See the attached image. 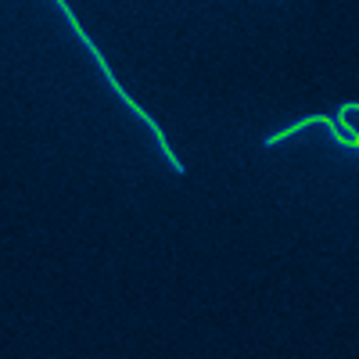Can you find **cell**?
<instances>
[{
	"label": "cell",
	"mask_w": 359,
	"mask_h": 359,
	"mask_svg": "<svg viewBox=\"0 0 359 359\" xmlns=\"http://www.w3.org/2000/svg\"><path fill=\"white\" fill-rule=\"evenodd\" d=\"M54 8H57V11H62V15H65V25L72 29V36H76V40H79V43H83L86 50H90V57H94V65L101 69V76H104V83L111 86V94H115L118 101H123V104L130 108V115H133V118H140V123H144L147 130H151V140H155V147H158V155H162V158L169 162V169H172L176 176H184V172H187V165H184V162H180V155L172 151V144H169V137L162 133V126L155 123V118H151V115H147V111H144V108H140V104H137V101H133V97L126 94V86H123V83H118V79H115V72H111V65L104 62V54H101V47H97L94 40H90V36H86V29H83V22L76 18V11H72V4H65V0H57V4H54Z\"/></svg>",
	"instance_id": "obj_1"
}]
</instances>
